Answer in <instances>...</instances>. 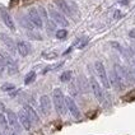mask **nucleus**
<instances>
[{"label":"nucleus","instance_id":"obj_1","mask_svg":"<svg viewBox=\"0 0 135 135\" xmlns=\"http://www.w3.org/2000/svg\"><path fill=\"white\" fill-rule=\"evenodd\" d=\"M52 102L55 106V110L59 115H65L66 107H65V97L62 94V90L60 88H55L52 92Z\"/></svg>","mask_w":135,"mask_h":135},{"label":"nucleus","instance_id":"obj_2","mask_svg":"<svg viewBox=\"0 0 135 135\" xmlns=\"http://www.w3.org/2000/svg\"><path fill=\"white\" fill-rule=\"evenodd\" d=\"M94 69H96V73H97V75H98V79H99L101 84H102L105 88L108 89V88L111 87V83L108 80V75H107L105 65H103L101 61H96V62H94Z\"/></svg>","mask_w":135,"mask_h":135},{"label":"nucleus","instance_id":"obj_3","mask_svg":"<svg viewBox=\"0 0 135 135\" xmlns=\"http://www.w3.org/2000/svg\"><path fill=\"white\" fill-rule=\"evenodd\" d=\"M27 18H28V21L32 23V26L35 28H42L44 27V21H42V18H41V15H40L36 8H30L28 9Z\"/></svg>","mask_w":135,"mask_h":135},{"label":"nucleus","instance_id":"obj_4","mask_svg":"<svg viewBox=\"0 0 135 135\" xmlns=\"http://www.w3.org/2000/svg\"><path fill=\"white\" fill-rule=\"evenodd\" d=\"M49 14H50V17H51V19L54 21L55 24H57L60 27H68L69 26L66 17H64V14L60 13L59 10H56L55 8H50L49 9Z\"/></svg>","mask_w":135,"mask_h":135},{"label":"nucleus","instance_id":"obj_5","mask_svg":"<svg viewBox=\"0 0 135 135\" xmlns=\"http://www.w3.org/2000/svg\"><path fill=\"white\" fill-rule=\"evenodd\" d=\"M90 89L93 92V94H94V97L97 98L98 102H101V103H103L105 102V93H103V89H102V87H101V84L97 82V79L96 78H93V76H90Z\"/></svg>","mask_w":135,"mask_h":135},{"label":"nucleus","instance_id":"obj_6","mask_svg":"<svg viewBox=\"0 0 135 135\" xmlns=\"http://www.w3.org/2000/svg\"><path fill=\"white\" fill-rule=\"evenodd\" d=\"M7 120H8V125L12 130H14L15 133H19L21 131V124H19V120H18V116L17 113L13 112L12 110H7Z\"/></svg>","mask_w":135,"mask_h":135},{"label":"nucleus","instance_id":"obj_7","mask_svg":"<svg viewBox=\"0 0 135 135\" xmlns=\"http://www.w3.org/2000/svg\"><path fill=\"white\" fill-rule=\"evenodd\" d=\"M65 107L74 119H80V116H82L80 111L78 108V105L75 103V101L71 97H65Z\"/></svg>","mask_w":135,"mask_h":135},{"label":"nucleus","instance_id":"obj_8","mask_svg":"<svg viewBox=\"0 0 135 135\" xmlns=\"http://www.w3.org/2000/svg\"><path fill=\"white\" fill-rule=\"evenodd\" d=\"M51 106H52L51 99H50V97L47 94L41 96V98H40V108H41V112L44 113L45 116L50 115V112H51Z\"/></svg>","mask_w":135,"mask_h":135},{"label":"nucleus","instance_id":"obj_9","mask_svg":"<svg viewBox=\"0 0 135 135\" xmlns=\"http://www.w3.org/2000/svg\"><path fill=\"white\" fill-rule=\"evenodd\" d=\"M0 15H1V19H3L4 24L7 26L8 28H9L10 31H15V23H14V21H13L12 15L9 14V13H8L4 8H1V9H0Z\"/></svg>","mask_w":135,"mask_h":135},{"label":"nucleus","instance_id":"obj_10","mask_svg":"<svg viewBox=\"0 0 135 135\" xmlns=\"http://www.w3.org/2000/svg\"><path fill=\"white\" fill-rule=\"evenodd\" d=\"M17 116H18L19 124H21V126H22L23 129H26V130H31V129H32V121L30 120V117L27 116V113L24 112L23 110H21Z\"/></svg>","mask_w":135,"mask_h":135},{"label":"nucleus","instance_id":"obj_11","mask_svg":"<svg viewBox=\"0 0 135 135\" xmlns=\"http://www.w3.org/2000/svg\"><path fill=\"white\" fill-rule=\"evenodd\" d=\"M15 49L21 56H27L31 52V45L26 41H18L17 45H15Z\"/></svg>","mask_w":135,"mask_h":135},{"label":"nucleus","instance_id":"obj_12","mask_svg":"<svg viewBox=\"0 0 135 135\" xmlns=\"http://www.w3.org/2000/svg\"><path fill=\"white\" fill-rule=\"evenodd\" d=\"M22 110H23V111H24L26 113H27V116L30 117V120L32 121V122H38V121H40V117H38L37 112L35 111V108H33L32 106L24 105V106H23Z\"/></svg>","mask_w":135,"mask_h":135},{"label":"nucleus","instance_id":"obj_13","mask_svg":"<svg viewBox=\"0 0 135 135\" xmlns=\"http://www.w3.org/2000/svg\"><path fill=\"white\" fill-rule=\"evenodd\" d=\"M55 3H56V5L59 7V9H60L61 12H64L68 15H71V9L68 5V3L65 0H55Z\"/></svg>","mask_w":135,"mask_h":135},{"label":"nucleus","instance_id":"obj_14","mask_svg":"<svg viewBox=\"0 0 135 135\" xmlns=\"http://www.w3.org/2000/svg\"><path fill=\"white\" fill-rule=\"evenodd\" d=\"M9 125H8V120H7V116L4 113L0 112V131H3L4 134H7L9 131Z\"/></svg>","mask_w":135,"mask_h":135},{"label":"nucleus","instance_id":"obj_15","mask_svg":"<svg viewBox=\"0 0 135 135\" xmlns=\"http://www.w3.org/2000/svg\"><path fill=\"white\" fill-rule=\"evenodd\" d=\"M1 40L4 41V44L7 45V47L12 51V52H14L15 51V45L14 42H13V40L10 37H8V36H5V35H1Z\"/></svg>","mask_w":135,"mask_h":135},{"label":"nucleus","instance_id":"obj_16","mask_svg":"<svg viewBox=\"0 0 135 135\" xmlns=\"http://www.w3.org/2000/svg\"><path fill=\"white\" fill-rule=\"evenodd\" d=\"M35 79H36V71H30L28 74L26 75V78H24V84H31L32 82H35Z\"/></svg>","mask_w":135,"mask_h":135},{"label":"nucleus","instance_id":"obj_17","mask_svg":"<svg viewBox=\"0 0 135 135\" xmlns=\"http://www.w3.org/2000/svg\"><path fill=\"white\" fill-rule=\"evenodd\" d=\"M21 23H22V26L26 28V30H30V31H32L35 27L32 26V23L28 21V18L27 17H23V18H21Z\"/></svg>","mask_w":135,"mask_h":135},{"label":"nucleus","instance_id":"obj_18","mask_svg":"<svg viewBox=\"0 0 135 135\" xmlns=\"http://www.w3.org/2000/svg\"><path fill=\"white\" fill-rule=\"evenodd\" d=\"M71 74H73V73H71L70 70L64 71V73L60 75V80H61V82H64V83H65V82H69V80L71 79Z\"/></svg>","mask_w":135,"mask_h":135},{"label":"nucleus","instance_id":"obj_19","mask_svg":"<svg viewBox=\"0 0 135 135\" xmlns=\"http://www.w3.org/2000/svg\"><path fill=\"white\" fill-rule=\"evenodd\" d=\"M55 35H56V38H59V40H64V38L68 36V31L66 30H57Z\"/></svg>","mask_w":135,"mask_h":135},{"label":"nucleus","instance_id":"obj_20","mask_svg":"<svg viewBox=\"0 0 135 135\" xmlns=\"http://www.w3.org/2000/svg\"><path fill=\"white\" fill-rule=\"evenodd\" d=\"M38 13H40V15H41V18H42V21L45 19L46 22L49 21V17H47V12H46V9L44 7H40L38 8Z\"/></svg>","mask_w":135,"mask_h":135},{"label":"nucleus","instance_id":"obj_21","mask_svg":"<svg viewBox=\"0 0 135 135\" xmlns=\"http://www.w3.org/2000/svg\"><path fill=\"white\" fill-rule=\"evenodd\" d=\"M42 56H44L45 59H55V57H57V54L56 52H44Z\"/></svg>","mask_w":135,"mask_h":135},{"label":"nucleus","instance_id":"obj_22","mask_svg":"<svg viewBox=\"0 0 135 135\" xmlns=\"http://www.w3.org/2000/svg\"><path fill=\"white\" fill-rule=\"evenodd\" d=\"M1 89L3 90H12V89H14V85L10 84V83H7V84H4V85L1 87Z\"/></svg>","mask_w":135,"mask_h":135},{"label":"nucleus","instance_id":"obj_23","mask_svg":"<svg viewBox=\"0 0 135 135\" xmlns=\"http://www.w3.org/2000/svg\"><path fill=\"white\" fill-rule=\"evenodd\" d=\"M5 70H7V68H5V65H4V64H3V62L0 61V76H1V75L4 74V71H5Z\"/></svg>","mask_w":135,"mask_h":135},{"label":"nucleus","instance_id":"obj_24","mask_svg":"<svg viewBox=\"0 0 135 135\" xmlns=\"http://www.w3.org/2000/svg\"><path fill=\"white\" fill-rule=\"evenodd\" d=\"M129 37L135 38V28H133V30H130V31H129Z\"/></svg>","mask_w":135,"mask_h":135},{"label":"nucleus","instance_id":"obj_25","mask_svg":"<svg viewBox=\"0 0 135 135\" xmlns=\"http://www.w3.org/2000/svg\"><path fill=\"white\" fill-rule=\"evenodd\" d=\"M5 135H18V133H15L14 130H12V129H9V131Z\"/></svg>","mask_w":135,"mask_h":135},{"label":"nucleus","instance_id":"obj_26","mask_svg":"<svg viewBox=\"0 0 135 135\" xmlns=\"http://www.w3.org/2000/svg\"><path fill=\"white\" fill-rule=\"evenodd\" d=\"M0 135H3V133H1V131H0Z\"/></svg>","mask_w":135,"mask_h":135}]
</instances>
